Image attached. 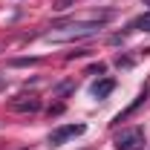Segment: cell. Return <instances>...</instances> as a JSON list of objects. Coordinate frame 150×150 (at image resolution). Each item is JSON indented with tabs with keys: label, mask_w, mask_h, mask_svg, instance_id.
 <instances>
[{
	"label": "cell",
	"mask_w": 150,
	"mask_h": 150,
	"mask_svg": "<svg viewBox=\"0 0 150 150\" xmlns=\"http://www.w3.org/2000/svg\"><path fill=\"white\" fill-rule=\"evenodd\" d=\"M87 55H93V49H75V52H69V61H72V58H87Z\"/></svg>",
	"instance_id": "obj_9"
},
{
	"label": "cell",
	"mask_w": 150,
	"mask_h": 150,
	"mask_svg": "<svg viewBox=\"0 0 150 150\" xmlns=\"http://www.w3.org/2000/svg\"><path fill=\"white\" fill-rule=\"evenodd\" d=\"M69 90H75V81H64V84H58V87H55V98H64Z\"/></svg>",
	"instance_id": "obj_7"
},
{
	"label": "cell",
	"mask_w": 150,
	"mask_h": 150,
	"mask_svg": "<svg viewBox=\"0 0 150 150\" xmlns=\"http://www.w3.org/2000/svg\"><path fill=\"white\" fill-rule=\"evenodd\" d=\"M87 133V124H64V127H55V130L49 133V144L52 147H61V144H67L69 139H75V136H84Z\"/></svg>",
	"instance_id": "obj_2"
},
{
	"label": "cell",
	"mask_w": 150,
	"mask_h": 150,
	"mask_svg": "<svg viewBox=\"0 0 150 150\" xmlns=\"http://www.w3.org/2000/svg\"><path fill=\"white\" fill-rule=\"evenodd\" d=\"M0 90H6V75H0Z\"/></svg>",
	"instance_id": "obj_12"
},
{
	"label": "cell",
	"mask_w": 150,
	"mask_h": 150,
	"mask_svg": "<svg viewBox=\"0 0 150 150\" xmlns=\"http://www.w3.org/2000/svg\"><path fill=\"white\" fill-rule=\"evenodd\" d=\"M90 75H104V64H95V67H90Z\"/></svg>",
	"instance_id": "obj_10"
},
{
	"label": "cell",
	"mask_w": 150,
	"mask_h": 150,
	"mask_svg": "<svg viewBox=\"0 0 150 150\" xmlns=\"http://www.w3.org/2000/svg\"><path fill=\"white\" fill-rule=\"evenodd\" d=\"M142 3H144V6H150V0H142Z\"/></svg>",
	"instance_id": "obj_13"
},
{
	"label": "cell",
	"mask_w": 150,
	"mask_h": 150,
	"mask_svg": "<svg viewBox=\"0 0 150 150\" xmlns=\"http://www.w3.org/2000/svg\"><path fill=\"white\" fill-rule=\"evenodd\" d=\"M112 90H115V78H98L93 84V95L95 98H107Z\"/></svg>",
	"instance_id": "obj_5"
},
{
	"label": "cell",
	"mask_w": 150,
	"mask_h": 150,
	"mask_svg": "<svg viewBox=\"0 0 150 150\" xmlns=\"http://www.w3.org/2000/svg\"><path fill=\"white\" fill-rule=\"evenodd\" d=\"M147 95H150V87H147V84H144V87H142V93L136 95V101H133V104H130V107H127V110H124V112H118V115L112 118V124H121V121H127V118H130L133 112H136V110H139V107H142V104H144V101H147Z\"/></svg>",
	"instance_id": "obj_4"
},
{
	"label": "cell",
	"mask_w": 150,
	"mask_h": 150,
	"mask_svg": "<svg viewBox=\"0 0 150 150\" xmlns=\"http://www.w3.org/2000/svg\"><path fill=\"white\" fill-rule=\"evenodd\" d=\"M136 29H144V32H150V15H142V18H136L127 26V32H136Z\"/></svg>",
	"instance_id": "obj_6"
},
{
	"label": "cell",
	"mask_w": 150,
	"mask_h": 150,
	"mask_svg": "<svg viewBox=\"0 0 150 150\" xmlns=\"http://www.w3.org/2000/svg\"><path fill=\"white\" fill-rule=\"evenodd\" d=\"M69 3H75V0H55V9H69Z\"/></svg>",
	"instance_id": "obj_11"
},
{
	"label": "cell",
	"mask_w": 150,
	"mask_h": 150,
	"mask_svg": "<svg viewBox=\"0 0 150 150\" xmlns=\"http://www.w3.org/2000/svg\"><path fill=\"white\" fill-rule=\"evenodd\" d=\"M147 144V136L142 127H127L115 136V150H144Z\"/></svg>",
	"instance_id": "obj_1"
},
{
	"label": "cell",
	"mask_w": 150,
	"mask_h": 150,
	"mask_svg": "<svg viewBox=\"0 0 150 150\" xmlns=\"http://www.w3.org/2000/svg\"><path fill=\"white\" fill-rule=\"evenodd\" d=\"M9 107L15 112H38L40 110V98L38 95H18V98H12Z\"/></svg>",
	"instance_id": "obj_3"
},
{
	"label": "cell",
	"mask_w": 150,
	"mask_h": 150,
	"mask_svg": "<svg viewBox=\"0 0 150 150\" xmlns=\"http://www.w3.org/2000/svg\"><path fill=\"white\" fill-rule=\"evenodd\" d=\"M29 64H40V58H12L9 67H29Z\"/></svg>",
	"instance_id": "obj_8"
}]
</instances>
